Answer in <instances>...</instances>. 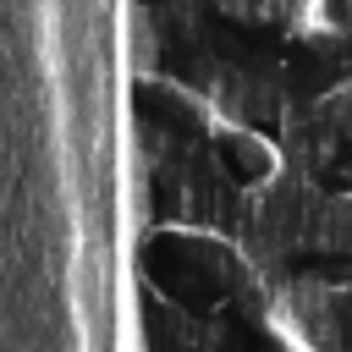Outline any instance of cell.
<instances>
[{
    "instance_id": "6da1fadb",
    "label": "cell",
    "mask_w": 352,
    "mask_h": 352,
    "mask_svg": "<svg viewBox=\"0 0 352 352\" xmlns=\"http://www.w3.org/2000/svg\"><path fill=\"white\" fill-rule=\"evenodd\" d=\"M148 270H154V280H160L176 302H187V308H214V302H226L231 286H236V258H231V248H220V242H209V236H198V231H165V236L148 248Z\"/></svg>"
},
{
    "instance_id": "7a4b0ae2",
    "label": "cell",
    "mask_w": 352,
    "mask_h": 352,
    "mask_svg": "<svg viewBox=\"0 0 352 352\" xmlns=\"http://www.w3.org/2000/svg\"><path fill=\"white\" fill-rule=\"evenodd\" d=\"M214 160H220V170H226L236 187L270 182V170H275L270 143H264V138H253V132H226V138L214 143Z\"/></svg>"
}]
</instances>
